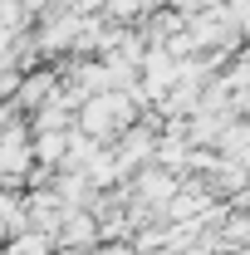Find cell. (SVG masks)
I'll return each mask as SVG.
<instances>
[{
    "instance_id": "obj_1",
    "label": "cell",
    "mask_w": 250,
    "mask_h": 255,
    "mask_svg": "<svg viewBox=\"0 0 250 255\" xmlns=\"http://www.w3.org/2000/svg\"><path fill=\"white\" fill-rule=\"evenodd\" d=\"M20 98H25V103H44V98H49V79H44V74H39V79H25Z\"/></svg>"
}]
</instances>
